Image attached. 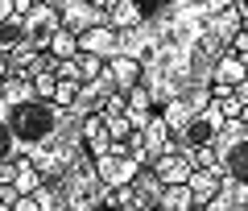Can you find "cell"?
I'll return each instance as SVG.
<instances>
[{
	"instance_id": "d4e9b609",
	"label": "cell",
	"mask_w": 248,
	"mask_h": 211,
	"mask_svg": "<svg viewBox=\"0 0 248 211\" xmlns=\"http://www.w3.org/2000/svg\"><path fill=\"white\" fill-rule=\"evenodd\" d=\"M13 211H42V207H37V199H33V195H21V199L13 203Z\"/></svg>"
},
{
	"instance_id": "d590c367",
	"label": "cell",
	"mask_w": 248,
	"mask_h": 211,
	"mask_svg": "<svg viewBox=\"0 0 248 211\" xmlns=\"http://www.w3.org/2000/svg\"><path fill=\"white\" fill-rule=\"evenodd\" d=\"M104 211H124V207H104Z\"/></svg>"
},
{
	"instance_id": "30bf717a",
	"label": "cell",
	"mask_w": 248,
	"mask_h": 211,
	"mask_svg": "<svg viewBox=\"0 0 248 211\" xmlns=\"http://www.w3.org/2000/svg\"><path fill=\"white\" fill-rule=\"evenodd\" d=\"M79 54H95L99 62H112L120 54V33L112 25H99V29H87L79 33Z\"/></svg>"
},
{
	"instance_id": "8992f818",
	"label": "cell",
	"mask_w": 248,
	"mask_h": 211,
	"mask_svg": "<svg viewBox=\"0 0 248 211\" xmlns=\"http://www.w3.org/2000/svg\"><path fill=\"white\" fill-rule=\"evenodd\" d=\"M112 96H116V79H112V70H108V62H104V70H99L91 83H83V87H79V99H75L66 112H75L79 120L99 116V112H104V104H108Z\"/></svg>"
},
{
	"instance_id": "d6a6232c",
	"label": "cell",
	"mask_w": 248,
	"mask_h": 211,
	"mask_svg": "<svg viewBox=\"0 0 248 211\" xmlns=\"http://www.w3.org/2000/svg\"><path fill=\"white\" fill-rule=\"evenodd\" d=\"M240 124H248V108H244V112H240Z\"/></svg>"
},
{
	"instance_id": "4dcf8cb0",
	"label": "cell",
	"mask_w": 248,
	"mask_h": 211,
	"mask_svg": "<svg viewBox=\"0 0 248 211\" xmlns=\"http://www.w3.org/2000/svg\"><path fill=\"white\" fill-rule=\"evenodd\" d=\"M236 13H240V21H248V0H236Z\"/></svg>"
},
{
	"instance_id": "e575fe53",
	"label": "cell",
	"mask_w": 248,
	"mask_h": 211,
	"mask_svg": "<svg viewBox=\"0 0 248 211\" xmlns=\"http://www.w3.org/2000/svg\"><path fill=\"white\" fill-rule=\"evenodd\" d=\"M0 211H13V207H9V203H0Z\"/></svg>"
},
{
	"instance_id": "4fadbf2b",
	"label": "cell",
	"mask_w": 248,
	"mask_h": 211,
	"mask_svg": "<svg viewBox=\"0 0 248 211\" xmlns=\"http://www.w3.org/2000/svg\"><path fill=\"white\" fill-rule=\"evenodd\" d=\"M145 21V4H137V0H116L112 9H108V25L116 29V33H128V29H137Z\"/></svg>"
},
{
	"instance_id": "4316f807",
	"label": "cell",
	"mask_w": 248,
	"mask_h": 211,
	"mask_svg": "<svg viewBox=\"0 0 248 211\" xmlns=\"http://www.w3.org/2000/svg\"><path fill=\"white\" fill-rule=\"evenodd\" d=\"M232 96L240 99V108H248V79H240L236 87H232Z\"/></svg>"
},
{
	"instance_id": "ba28073f",
	"label": "cell",
	"mask_w": 248,
	"mask_h": 211,
	"mask_svg": "<svg viewBox=\"0 0 248 211\" xmlns=\"http://www.w3.org/2000/svg\"><path fill=\"white\" fill-rule=\"evenodd\" d=\"M141 141H145V166H153L157 158H166V153H174V149H178V141H174V132L166 129L161 112H153V116H149V124H145Z\"/></svg>"
},
{
	"instance_id": "5bb4252c",
	"label": "cell",
	"mask_w": 248,
	"mask_h": 211,
	"mask_svg": "<svg viewBox=\"0 0 248 211\" xmlns=\"http://www.w3.org/2000/svg\"><path fill=\"white\" fill-rule=\"evenodd\" d=\"M244 203H248V186H244V182H228V178H223L219 195H215L203 211H244Z\"/></svg>"
},
{
	"instance_id": "f35d334b",
	"label": "cell",
	"mask_w": 248,
	"mask_h": 211,
	"mask_svg": "<svg viewBox=\"0 0 248 211\" xmlns=\"http://www.w3.org/2000/svg\"><path fill=\"white\" fill-rule=\"evenodd\" d=\"M244 211H248V203H244Z\"/></svg>"
},
{
	"instance_id": "484cf974",
	"label": "cell",
	"mask_w": 248,
	"mask_h": 211,
	"mask_svg": "<svg viewBox=\"0 0 248 211\" xmlns=\"http://www.w3.org/2000/svg\"><path fill=\"white\" fill-rule=\"evenodd\" d=\"M211 99H219V104L232 99V87H228V83H211Z\"/></svg>"
},
{
	"instance_id": "277c9868",
	"label": "cell",
	"mask_w": 248,
	"mask_h": 211,
	"mask_svg": "<svg viewBox=\"0 0 248 211\" xmlns=\"http://www.w3.org/2000/svg\"><path fill=\"white\" fill-rule=\"evenodd\" d=\"M54 13H58V21H62V29H71L75 37L79 33H87V29H99V25H108V13L104 9H95L91 0H46Z\"/></svg>"
},
{
	"instance_id": "8fae6325",
	"label": "cell",
	"mask_w": 248,
	"mask_h": 211,
	"mask_svg": "<svg viewBox=\"0 0 248 211\" xmlns=\"http://www.w3.org/2000/svg\"><path fill=\"white\" fill-rule=\"evenodd\" d=\"M186 186H190V195H195V203L199 207H207V203L219 195V186H223V174L219 170H211V166H195V174L186 178Z\"/></svg>"
},
{
	"instance_id": "d6986e66",
	"label": "cell",
	"mask_w": 248,
	"mask_h": 211,
	"mask_svg": "<svg viewBox=\"0 0 248 211\" xmlns=\"http://www.w3.org/2000/svg\"><path fill=\"white\" fill-rule=\"evenodd\" d=\"M50 54L58 62H66V58H75V54H79V37L71 33V29H58V33L50 37Z\"/></svg>"
},
{
	"instance_id": "9c48e42d",
	"label": "cell",
	"mask_w": 248,
	"mask_h": 211,
	"mask_svg": "<svg viewBox=\"0 0 248 211\" xmlns=\"http://www.w3.org/2000/svg\"><path fill=\"white\" fill-rule=\"evenodd\" d=\"M153 174L161 178V186H178V182H186V178L195 174V158H190V149H182L178 145L174 153H166V158H157L153 162Z\"/></svg>"
},
{
	"instance_id": "e0dca14e",
	"label": "cell",
	"mask_w": 248,
	"mask_h": 211,
	"mask_svg": "<svg viewBox=\"0 0 248 211\" xmlns=\"http://www.w3.org/2000/svg\"><path fill=\"white\" fill-rule=\"evenodd\" d=\"M240 79H248L244 75V62H240V54H223L219 62H215V70H211V83H228V87H236Z\"/></svg>"
},
{
	"instance_id": "603a6c76",
	"label": "cell",
	"mask_w": 248,
	"mask_h": 211,
	"mask_svg": "<svg viewBox=\"0 0 248 211\" xmlns=\"http://www.w3.org/2000/svg\"><path fill=\"white\" fill-rule=\"evenodd\" d=\"M29 83H33V91H37L42 99H54V87H58V79H54V70H46V75H33Z\"/></svg>"
},
{
	"instance_id": "ac0fdd59",
	"label": "cell",
	"mask_w": 248,
	"mask_h": 211,
	"mask_svg": "<svg viewBox=\"0 0 248 211\" xmlns=\"http://www.w3.org/2000/svg\"><path fill=\"white\" fill-rule=\"evenodd\" d=\"M42 182H46V178L37 174V166H33V162H29V158H17V178H13L17 195H33Z\"/></svg>"
},
{
	"instance_id": "83f0119b",
	"label": "cell",
	"mask_w": 248,
	"mask_h": 211,
	"mask_svg": "<svg viewBox=\"0 0 248 211\" xmlns=\"http://www.w3.org/2000/svg\"><path fill=\"white\" fill-rule=\"evenodd\" d=\"M124 104H128V99H124L120 91H116V96H112V99H108V104H104V112H124Z\"/></svg>"
},
{
	"instance_id": "74e56055",
	"label": "cell",
	"mask_w": 248,
	"mask_h": 211,
	"mask_svg": "<svg viewBox=\"0 0 248 211\" xmlns=\"http://www.w3.org/2000/svg\"><path fill=\"white\" fill-rule=\"evenodd\" d=\"M244 29H248V21H244Z\"/></svg>"
},
{
	"instance_id": "44dd1931",
	"label": "cell",
	"mask_w": 248,
	"mask_h": 211,
	"mask_svg": "<svg viewBox=\"0 0 248 211\" xmlns=\"http://www.w3.org/2000/svg\"><path fill=\"white\" fill-rule=\"evenodd\" d=\"M99 120L108 124L112 141H128V137H133V124H128V116H124V112H99Z\"/></svg>"
},
{
	"instance_id": "f1b7e54d",
	"label": "cell",
	"mask_w": 248,
	"mask_h": 211,
	"mask_svg": "<svg viewBox=\"0 0 248 211\" xmlns=\"http://www.w3.org/2000/svg\"><path fill=\"white\" fill-rule=\"evenodd\" d=\"M13 17H17V13H13V0H0V25L13 21Z\"/></svg>"
},
{
	"instance_id": "52a82bcc",
	"label": "cell",
	"mask_w": 248,
	"mask_h": 211,
	"mask_svg": "<svg viewBox=\"0 0 248 211\" xmlns=\"http://www.w3.org/2000/svg\"><path fill=\"white\" fill-rule=\"evenodd\" d=\"M91 162H95V174H99V182H104L108 191L133 182V178L145 170V162L133 158V153H104V158H91Z\"/></svg>"
},
{
	"instance_id": "7c38bea8",
	"label": "cell",
	"mask_w": 248,
	"mask_h": 211,
	"mask_svg": "<svg viewBox=\"0 0 248 211\" xmlns=\"http://www.w3.org/2000/svg\"><path fill=\"white\" fill-rule=\"evenodd\" d=\"M83 149H87V158H104V153L116 149L112 132H108V124L99 120V116H87V120H83Z\"/></svg>"
},
{
	"instance_id": "cb8c5ba5",
	"label": "cell",
	"mask_w": 248,
	"mask_h": 211,
	"mask_svg": "<svg viewBox=\"0 0 248 211\" xmlns=\"http://www.w3.org/2000/svg\"><path fill=\"white\" fill-rule=\"evenodd\" d=\"M232 54H240V58L248 54V29H244V25H240V33L232 37Z\"/></svg>"
},
{
	"instance_id": "ffe728a7",
	"label": "cell",
	"mask_w": 248,
	"mask_h": 211,
	"mask_svg": "<svg viewBox=\"0 0 248 211\" xmlns=\"http://www.w3.org/2000/svg\"><path fill=\"white\" fill-rule=\"evenodd\" d=\"M21 149H17V141H13V129L9 120H4V104H0V166H9V162H17Z\"/></svg>"
},
{
	"instance_id": "5b68a950",
	"label": "cell",
	"mask_w": 248,
	"mask_h": 211,
	"mask_svg": "<svg viewBox=\"0 0 248 211\" xmlns=\"http://www.w3.org/2000/svg\"><path fill=\"white\" fill-rule=\"evenodd\" d=\"M62 29V21H58V13L50 9V4H33V9L21 17V42L29 46V50H50V37Z\"/></svg>"
},
{
	"instance_id": "8d00e7d4",
	"label": "cell",
	"mask_w": 248,
	"mask_h": 211,
	"mask_svg": "<svg viewBox=\"0 0 248 211\" xmlns=\"http://www.w3.org/2000/svg\"><path fill=\"white\" fill-rule=\"evenodd\" d=\"M141 211H161V207H141Z\"/></svg>"
},
{
	"instance_id": "9a60e30c",
	"label": "cell",
	"mask_w": 248,
	"mask_h": 211,
	"mask_svg": "<svg viewBox=\"0 0 248 211\" xmlns=\"http://www.w3.org/2000/svg\"><path fill=\"white\" fill-rule=\"evenodd\" d=\"M108 70H112V79H116V91H120V96H128V91L137 87V83H141V62L137 58H112L108 62Z\"/></svg>"
},
{
	"instance_id": "1f68e13d",
	"label": "cell",
	"mask_w": 248,
	"mask_h": 211,
	"mask_svg": "<svg viewBox=\"0 0 248 211\" xmlns=\"http://www.w3.org/2000/svg\"><path fill=\"white\" fill-rule=\"evenodd\" d=\"M91 4H95V9H104V13H108V9H112V4H116V0H91Z\"/></svg>"
},
{
	"instance_id": "6da1fadb",
	"label": "cell",
	"mask_w": 248,
	"mask_h": 211,
	"mask_svg": "<svg viewBox=\"0 0 248 211\" xmlns=\"http://www.w3.org/2000/svg\"><path fill=\"white\" fill-rule=\"evenodd\" d=\"M0 104H4V120L13 129L21 158L33 162L46 182H58L87 153L83 149V120L58 108L54 99H42L29 79H21V75L0 79Z\"/></svg>"
},
{
	"instance_id": "7a4b0ae2",
	"label": "cell",
	"mask_w": 248,
	"mask_h": 211,
	"mask_svg": "<svg viewBox=\"0 0 248 211\" xmlns=\"http://www.w3.org/2000/svg\"><path fill=\"white\" fill-rule=\"evenodd\" d=\"M211 170H219L228 182H244L248 186V124L240 120H228L223 132L215 137L211 145Z\"/></svg>"
},
{
	"instance_id": "7402d4cb",
	"label": "cell",
	"mask_w": 248,
	"mask_h": 211,
	"mask_svg": "<svg viewBox=\"0 0 248 211\" xmlns=\"http://www.w3.org/2000/svg\"><path fill=\"white\" fill-rule=\"evenodd\" d=\"M124 99H128V104H124V112H157V108H153V96L145 91V83H137Z\"/></svg>"
},
{
	"instance_id": "f546056e",
	"label": "cell",
	"mask_w": 248,
	"mask_h": 211,
	"mask_svg": "<svg viewBox=\"0 0 248 211\" xmlns=\"http://www.w3.org/2000/svg\"><path fill=\"white\" fill-rule=\"evenodd\" d=\"M29 9H33V0H13V13H17V17H25Z\"/></svg>"
},
{
	"instance_id": "836d02e7",
	"label": "cell",
	"mask_w": 248,
	"mask_h": 211,
	"mask_svg": "<svg viewBox=\"0 0 248 211\" xmlns=\"http://www.w3.org/2000/svg\"><path fill=\"white\" fill-rule=\"evenodd\" d=\"M240 62H244V75H248V54H244V58H240Z\"/></svg>"
},
{
	"instance_id": "3957f363",
	"label": "cell",
	"mask_w": 248,
	"mask_h": 211,
	"mask_svg": "<svg viewBox=\"0 0 248 211\" xmlns=\"http://www.w3.org/2000/svg\"><path fill=\"white\" fill-rule=\"evenodd\" d=\"M223 124H228V116H223V104L219 99H211V104L203 108V112H195L190 116V120L182 124V132H178V145H182V149H207V145H215V137H219L223 132Z\"/></svg>"
},
{
	"instance_id": "2e32d148",
	"label": "cell",
	"mask_w": 248,
	"mask_h": 211,
	"mask_svg": "<svg viewBox=\"0 0 248 211\" xmlns=\"http://www.w3.org/2000/svg\"><path fill=\"white\" fill-rule=\"evenodd\" d=\"M157 207H161V211H203V207L195 203V195H190V186H186V182L166 186L161 199H157Z\"/></svg>"
}]
</instances>
